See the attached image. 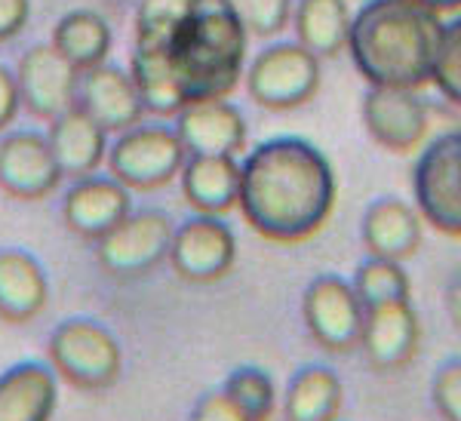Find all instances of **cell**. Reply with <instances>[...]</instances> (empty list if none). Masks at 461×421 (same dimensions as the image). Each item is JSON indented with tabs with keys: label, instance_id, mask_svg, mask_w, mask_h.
Instances as JSON below:
<instances>
[{
	"label": "cell",
	"instance_id": "35",
	"mask_svg": "<svg viewBox=\"0 0 461 421\" xmlns=\"http://www.w3.org/2000/svg\"><path fill=\"white\" fill-rule=\"evenodd\" d=\"M19 108H22V99H19V86H16V71L0 65V136L16 121Z\"/></svg>",
	"mask_w": 461,
	"mask_h": 421
},
{
	"label": "cell",
	"instance_id": "34",
	"mask_svg": "<svg viewBox=\"0 0 461 421\" xmlns=\"http://www.w3.org/2000/svg\"><path fill=\"white\" fill-rule=\"evenodd\" d=\"M32 22V0H0V43L13 40Z\"/></svg>",
	"mask_w": 461,
	"mask_h": 421
},
{
	"label": "cell",
	"instance_id": "5",
	"mask_svg": "<svg viewBox=\"0 0 461 421\" xmlns=\"http://www.w3.org/2000/svg\"><path fill=\"white\" fill-rule=\"evenodd\" d=\"M188 151L182 139L167 123H139L117 136V142L108 148V175L117 179L132 194H151L167 184H173L182 173Z\"/></svg>",
	"mask_w": 461,
	"mask_h": 421
},
{
	"label": "cell",
	"instance_id": "13",
	"mask_svg": "<svg viewBox=\"0 0 461 421\" xmlns=\"http://www.w3.org/2000/svg\"><path fill=\"white\" fill-rule=\"evenodd\" d=\"M80 71L56 53L53 43H34L16 65V86L22 108L37 121H56L77 105Z\"/></svg>",
	"mask_w": 461,
	"mask_h": 421
},
{
	"label": "cell",
	"instance_id": "21",
	"mask_svg": "<svg viewBox=\"0 0 461 421\" xmlns=\"http://www.w3.org/2000/svg\"><path fill=\"white\" fill-rule=\"evenodd\" d=\"M182 197L200 216H228L240 197V160L237 157H200L188 154L182 173Z\"/></svg>",
	"mask_w": 461,
	"mask_h": 421
},
{
	"label": "cell",
	"instance_id": "3",
	"mask_svg": "<svg viewBox=\"0 0 461 421\" xmlns=\"http://www.w3.org/2000/svg\"><path fill=\"white\" fill-rule=\"evenodd\" d=\"M249 34L234 0H194L167 43L185 105L228 99L247 71Z\"/></svg>",
	"mask_w": 461,
	"mask_h": 421
},
{
	"label": "cell",
	"instance_id": "25",
	"mask_svg": "<svg viewBox=\"0 0 461 421\" xmlns=\"http://www.w3.org/2000/svg\"><path fill=\"white\" fill-rule=\"evenodd\" d=\"M351 16L348 0H299L289 25L295 28V43L311 49L317 58H336L348 47Z\"/></svg>",
	"mask_w": 461,
	"mask_h": 421
},
{
	"label": "cell",
	"instance_id": "27",
	"mask_svg": "<svg viewBox=\"0 0 461 421\" xmlns=\"http://www.w3.org/2000/svg\"><path fill=\"white\" fill-rule=\"evenodd\" d=\"M351 286L360 295L363 308H375L397 299H412V280L403 271V264L391 262V258L369 255L366 262H360L351 277Z\"/></svg>",
	"mask_w": 461,
	"mask_h": 421
},
{
	"label": "cell",
	"instance_id": "31",
	"mask_svg": "<svg viewBox=\"0 0 461 421\" xmlns=\"http://www.w3.org/2000/svg\"><path fill=\"white\" fill-rule=\"evenodd\" d=\"M249 37H277L293 19V0H234Z\"/></svg>",
	"mask_w": 461,
	"mask_h": 421
},
{
	"label": "cell",
	"instance_id": "12",
	"mask_svg": "<svg viewBox=\"0 0 461 421\" xmlns=\"http://www.w3.org/2000/svg\"><path fill=\"white\" fill-rule=\"evenodd\" d=\"M360 114L369 139L391 154H412L428 139V102L415 90L369 86L366 95H363Z\"/></svg>",
	"mask_w": 461,
	"mask_h": 421
},
{
	"label": "cell",
	"instance_id": "29",
	"mask_svg": "<svg viewBox=\"0 0 461 421\" xmlns=\"http://www.w3.org/2000/svg\"><path fill=\"white\" fill-rule=\"evenodd\" d=\"M194 0H139L136 43H169V37L188 19Z\"/></svg>",
	"mask_w": 461,
	"mask_h": 421
},
{
	"label": "cell",
	"instance_id": "36",
	"mask_svg": "<svg viewBox=\"0 0 461 421\" xmlns=\"http://www.w3.org/2000/svg\"><path fill=\"white\" fill-rule=\"evenodd\" d=\"M443 301H446V314H449L452 329L461 336V271H458V274H452V280L446 283Z\"/></svg>",
	"mask_w": 461,
	"mask_h": 421
},
{
	"label": "cell",
	"instance_id": "17",
	"mask_svg": "<svg viewBox=\"0 0 461 421\" xmlns=\"http://www.w3.org/2000/svg\"><path fill=\"white\" fill-rule=\"evenodd\" d=\"M77 108L86 111L108 136L111 132L121 136V132L139 127L145 121L142 99H139L130 71H123L121 65L111 62H102L80 74Z\"/></svg>",
	"mask_w": 461,
	"mask_h": 421
},
{
	"label": "cell",
	"instance_id": "4",
	"mask_svg": "<svg viewBox=\"0 0 461 421\" xmlns=\"http://www.w3.org/2000/svg\"><path fill=\"white\" fill-rule=\"evenodd\" d=\"M47 363L65 385L86 394H102L121 379L123 351L108 327L89 317H71L50 332Z\"/></svg>",
	"mask_w": 461,
	"mask_h": 421
},
{
	"label": "cell",
	"instance_id": "33",
	"mask_svg": "<svg viewBox=\"0 0 461 421\" xmlns=\"http://www.w3.org/2000/svg\"><path fill=\"white\" fill-rule=\"evenodd\" d=\"M188 421H249V418L243 416V412L237 409L219 388V390H210V394L200 397L194 403V409H191Z\"/></svg>",
	"mask_w": 461,
	"mask_h": 421
},
{
	"label": "cell",
	"instance_id": "1",
	"mask_svg": "<svg viewBox=\"0 0 461 421\" xmlns=\"http://www.w3.org/2000/svg\"><path fill=\"white\" fill-rule=\"evenodd\" d=\"M339 203L330 157L302 136H274L240 160L243 221L267 243L299 246L314 240Z\"/></svg>",
	"mask_w": 461,
	"mask_h": 421
},
{
	"label": "cell",
	"instance_id": "6",
	"mask_svg": "<svg viewBox=\"0 0 461 421\" xmlns=\"http://www.w3.org/2000/svg\"><path fill=\"white\" fill-rule=\"evenodd\" d=\"M176 221L169 212L145 206L132 210L121 225L95 240V262L114 280H142L167 264Z\"/></svg>",
	"mask_w": 461,
	"mask_h": 421
},
{
	"label": "cell",
	"instance_id": "30",
	"mask_svg": "<svg viewBox=\"0 0 461 421\" xmlns=\"http://www.w3.org/2000/svg\"><path fill=\"white\" fill-rule=\"evenodd\" d=\"M430 84L440 90L446 102L461 108V16L452 22H443L440 47L434 56V71H430Z\"/></svg>",
	"mask_w": 461,
	"mask_h": 421
},
{
	"label": "cell",
	"instance_id": "15",
	"mask_svg": "<svg viewBox=\"0 0 461 421\" xmlns=\"http://www.w3.org/2000/svg\"><path fill=\"white\" fill-rule=\"evenodd\" d=\"M132 212V191L123 188L108 173H93L86 179L71 182L62 197V219L65 228L80 240H102L111 228Z\"/></svg>",
	"mask_w": 461,
	"mask_h": 421
},
{
	"label": "cell",
	"instance_id": "23",
	"mask_svg": "<svg viewBox=\"0 0 461 421\" xmlns=\"http://www.w3.org/2000/svg\"><path fill=\"white\" fill-rule=\"evenodd\" d=\"M130 77L136 84L145 114L169 121L185 108V95L176 80L173 62H169L167 43H136L130 58Z\"/></svg>",
	"mask_w": 461,
	"mask_h": 421
},
{
	"label": "cell",
	"instance_id": "22",
	"mask_svg": "<svg viewBox=\"0 0 461 421\" xmlns=\"http://www.w3.org/2000/svg\"><path fill=\"white\" fill-rule=\"evenodd\" d=\"M50 280L43 264L25 249H0V320L22 327L43 314Z\"/></svg>",
	"mask_w": 461,
	"mask_h": 421
},
{
	"label": "cell",
	"instance_id": "2",
	"mask_svg": "<svg viewBox=\"0 0 461 421\" xmlns=\"http://www.w3.org/2000/svg\"><path fill=\"white\" fill-rule=\"evenodd\" d=\"M443 19L419 0H366L351 16L348 53L369 86L415 90L430 84Z\"/></svg>",
	"mask_w": 461,
	"mask_h": 421
},
{
	"label": "cell",
	"instance_id": "28",
	"mask_svg": "<svg viewBox=\"0 0 461 421\" xmlns=\"http://www.w3.org/2000/svg\"><path fill=\"white\" fill-rule=\"evenodd\" d=\"M221 394L249 421H271L277 412V385L262 366H237L221 385Z\"/></svg>",
	"mask_w": 461,
	"mask_h": 421
},
{
	"label": "cell",
	"instance_id": "11",
	"mask_svg": "<svg viewBox=\"0 0 461 421\" xmlns=\"http://www.w3.org/2000/svg\"><path fill=\"white\" fill-rule=\"evenodd\" d=\"M62 184L47 132L6 130L0 136V191L13 201L32 203L53 197Z\"/></svg>",
	"mask_w": 461,
	"mask_h": 421
},
{
	"label": "cell",
	"instance_id": "10",
	"mask_svg": "<svg viewBox=\"0 0 461 421\" xmlns=\"http://www.w3.org/2000/svg\"><path fill=\"white\" fill-rule=\"evenodd\" d=\"M237 262V237L225 216H200L194 212L176 225L167 264L185 283L210 286L225 280Z\"/></svg>",
	"mask_w": 461,
	"mask_h": 421
},
{
	"label": "cell",
	"instance_id": "24",
	"mask_svg": "<svg viewBox=\"0 0 461 421\" xmlns=\"http://www.w3.org/2000/svg\"><path fill=\"white\" fill-rule=\"evenodd\" d=\"M345 385L336 369L308 363L289 379L284 394V421H339Z\"/></svg>",
	"mask_w": 461,
	"mask_h": 421
},
{
	"label": "cell",
	"instance_id": "37",
	"mask_svg": "<svg viewBox=\"0 0 461 421\" xmlns=\"http://www.w3.org/2000/svg\"><path fill=\"white\" fill-rule=\"evenodd\" d=\"M428 10H434L437 16H446V13H461V0H419Z\"/></svg>",
	"mask_w": 461,
	"mask_h": 421
},
{
	"label": "cell",
	"instance_id": "18",
	"mask_svg": "<svg viewBox=\"0 0 461 421\" xmlns=\"http://www.w3.org/2000/svg\"><path fill=\"white\" fill-rule=\"evenodd\" d=\"M360 240L369 255L391 258V262L400 264L409 262L421 249V240H425L419 210L393 194L375 197L363 212Z\"/></svg>",
	"mask_w": 461,
	"mask_h": 421
},
{
	"label": "cell",
	"instance_id": "14",
	"mask_svg": "<svg viewBox=\"0 0 461 421\" xmlns=\"http://www.w3.org/2000/svg\"><path fill=\"white\" fill-rule=\"evenodd\" d=\"M421 348V320L412 299L384 301V305L366 308L363 320L360 348L366 363L375 372H400L419 357Z\"/></svg>",
	"mask_w": 461,
	"mask_h": 421
},
{
	"label": "cell",
	"instance_id": "7",
	"mask_svg": "<svg viewBox=\"0 0 461 421\" xmlns=\"http://www.w3.org/2000/svg\"><path fill=\"white\" fill-rule=\"evenodd\" d=\"M247 93L265 111H295L320 93V58L302 43H271L243 71Z\"/></svg>",
	"mask_w": 461,
	"mask_h": 421
},
{
	"label": "cell",
	"instance_id": "8",
	"mask_svg": "<svg viewBox=\"0 0 461 421\" xmlns=\"http://www.w3.org/2000/svg\"><path fill=\"white\" fill-rule=\"evenodd\" d=\"M412 194L421 221L461 240V130L443 132L421 148L412 169Z\"/></svg>",
	"mask_w": 461,
	"mask_h": 421
},
{
	"label": "cell",
	"instance_id": "16",
	"mask_svg": "<svg viewBox=\"0 0 461 421\" xmlns=\"http://www.w3.org/2000/svg\"><path fill=\"white\" fill-rule=\"evenodd\" d=\"M176 121V136L182 139L185 151L200 157H240L247 151V117L228 99L191 102L185 105Z\"/></svg>",
	"mask_w": 461,
	"mask_h": 421
},
{
	"label": "cell",
	"instance_id": "26",
	"mask_svg": "<svg viewBox=\"0 0 461 421\" xmlns=\"http://www.w3.org/2000/svg\"><path fill=\"white\" fill-rule=\"evenodd\" d=\"M56 53L71 62L80 74L108 62L111 53V25L95 10H71L56 22L53 40Z\"/></svg>",
	"mask_w": 461,
	"mask_h": 421
},
{
	"label": "cell",
	"instance_id": "20",
	"mask_svg": "<svg viewBox=\"0 0 461 421\" xmlns=\"http://www.w3.org/2000/svg\"><path fill=\"white\" fill-rule=\"evenodd\" d=\"M59 379L50 363L22 360L0 372V421H53Z\"/></svg>",
	"mask_w": 461,
	"mask_h": 421
},
{
	"label": "cell",
	"instance_id": "9",
	"mask_svg": "<svg viewBox=\"0 0 461 421\" xmlns=\"http://www.w3.org/2000/svg\"><path fill=\"white\" fill-rule=\"evenodd\" d=\"M302 320L317 348L345 357L360 348L366 308L354 292L351 280L339 274H320L311 280L302 295Z\"/></svg>",
	"mask_w": 461,
	"mask_h": 421
},
{
	"label": "cell",
	"instance_id": "32",
	"mask_svg": "<svg viewBox=\"0 0 461 421\" xmlns=\"http://www.w3.org/2000/svg\"><path fill=\"white\" fill-rule=\"evenodd\" d=\"M430 403L443 421H461V357L443 360L430 379Z\"/></svg>",
	"mask_w": 461,
	"mask_h": 421
},
{
	"label": "cell",
	"instance_id": "19",
	"mask_svg": "<svg viewBox=\"0 0 461 421\" xmlns=\"http://www.w3.org/2000/svg\"><path fill=\"white\" fill-rule=\"evenodd\" d=\"M47 142L59 169H62V179L71 182L99 173L105 166L108 148H111L108 132L77 105L65 111V114H59L56 121H50Z\"/></svg>",
	"mask_w": 461,
	"mask_h": 421
}]
</instances>
